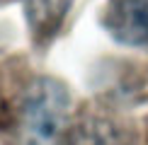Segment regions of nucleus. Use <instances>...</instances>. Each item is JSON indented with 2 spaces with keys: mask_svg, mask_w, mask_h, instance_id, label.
<instances>
[{
  "mask_svg": "<svg viewBox=\"0 0 148 145\" xmlns=\"http://www.w3.org/2000/svg\"><path fill=\"white\" fill-rule=\"evenodd\" d=\"M68 89L53 77H36L22 99L27 145H56L68 126Z\"/></svg>",
  "mask_w": 148,
  "mask_h": 145,
  "instance_id": "1",
  "label": "nucleus"
},
{
  "mask_svg": "<svg viewBox=\"0 0 148 145\" xmlns=\"http://www.w3.org/2000/svg\"><path fill=\"white\" fill-rule=\"evenodd\" d=\"M73 0H24V17L39 44H49L58 34Z\"/></svg>",
  "mask_w": 148,
  "mask_h": 145,
  "instance_id": "4",
  "label": "nucleus"
},
{
  "mask_svg": "<svg viewBox=\"0 0 148 145\" xmlns=\"http://www.w3.org/2000/svg\"><path fill=\"white\" fill-rule=\"evenodd\" d=\"M102 24L119 44L148 46V0H112Z\"/></svg>",
  "mask_w": 148,
  "mask_h": 145,
  "instance_id": "3",
  "label": "nucleus"
},
{
  "mask_svg": "<svg viewBox=\"0 0 148 145\" xmlns=\"http://www.w3.org/2000/svg\"><path fill=\"white\" fill-rule=\"evenodd\" d=\"M63 145H136V136L124 121L109 114L88 111L66 126Z\"/></svg>",
  "mask_w": 148,
  "mask_h": 145,
  "instance_id": "2",
  "label": "nucleus"
}]
</instances>
